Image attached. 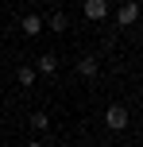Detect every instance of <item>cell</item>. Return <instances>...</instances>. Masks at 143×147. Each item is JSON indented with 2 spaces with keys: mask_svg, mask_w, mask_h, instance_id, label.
Here are the masks:
<instances>
[{
  "mask_svg": "<svg viewBox=\"0 0 143 147\" xmlns=\"http://www.w3.org/2000/svg\"><path fill=\"white\" fill-rule=\"evenodd\" d=\"M108 16V0H85V20H105Z\"/></svg>",
  "mask_w": 143,
  "mask_h": 147,
  "instance_id": "obj_4",
  "label": "cell"
},
{
  "mask_svg": "<svg viewBox=\"0 0 143 147\" xmlns=\"http://www.w3.org/2000/svg\"><path fill=\"white\" fill-rule=\"evenodd\" d=\"M31 128H39V132H46V128H50V116H46V112H35V116H31Z\"/></svg>",
  "mask_w": 143,
  "mask_h": 147,
  "instance_id": "obj_9",
  "label": "cell"
},
{
  "mask_svg": "<svg viewBox=\"0 0 143 147\" xmlns=\"http://www.w3.org/2000/svg\"><path fill=\"white\" fill-rule=\"evenodd\" d=\"M77 74H81V78H97V74H101L97 54H81V58H77Z\"/></svg>",
  "mask_w": 143,
  "mask_h": 147,
  "instance_id": "obj_3",
  "label": "cell"
},
{
  "mask_svg": "<svg viewBox=\"0 0 143 147\" xmlns=\"http://www.w3.org/2000/svg\"><path fill=\"white\" fill-rule=\"evenodd\" d=\"M35 66H39V74H54L58 70V54H39Z\"/></svg>",
  "mask_w": 143,
  "mask_h": 147,
  "instance_id": "obj_7",
  "label": "cell"
},
{
  "mask_svg": "<svg viewBox=\"0 0 143 147\" xmlns=\"http://www.w3.org/2000/svg\"><path fill=\"white\" fill-rule=\"evenodd\" d=\"M105 124L112 128V132H124V128L132 124V116H128V109H124V105H108V112H105Z\"/></svg>",
  "mask_w": 143,
  "mask_h": 147,
  "instance_id": "obj_1",
  "label": "cell"
},
{
  "mask_svg": "<svg viewBox=\"0 0 143 147\" xmlns=\"http://www.w3.org/2000/svg\"><path fill=\"white\" fill-rule=\"evenodd\" d=\"M23 147H46V143H39V140H31V143H23Z\"/></svg>",
  "mask_w": 143,
  "mask_h": 147,
  "instance_id": "obj_10",
  "label": "cell"
},
{
  "mask_svg": "<svg viewBox=\"0 0 143 147\" xmlns=\"http://www.w3.org/2000/svg\"><path fill=\"white\" fill-rule=\"evenodd\" d=\"M19 27H23V35H39V31H43V16H35V12H27L19 20Z\"/></svg>",
  "mask_w": 143,
  "mask_h": 147,
  "instance_id": "obj_5",
  "label": "cell"
},
{
  "mask_svg": "<svg viewBox=\"0 0 143 147\" xmlns=\"http://www.w3.org/2000/svg\"><path fill=\"white\" fill-rule=\"evenodd\" d=\"M15 81H19V85H35V70H31V66H19V70H15Z\"/></svg>",
  "mask_w": 143,
  "mask_h": 147,
  "instance_id": "obj_8",
  "label": "cell"
},
{
  "mask_svg": "<svg viewBox=\"0 0 143 147\" xmlns=\"http://www.w3.org/2000/svg\"><path fill=\"white\" fill-rule=\"evenodd\" d=\"M43 27H50V31H54V35H62V31H66V27H70V20H66V16H62V12H54V16H50V20H43Z\"/></svg>",
  "mask_w": 143,
  "mask_h": 147,
  "instance_id": "obj_6",
  "label": "cell"
},
{
  "mask_svg": "<svg viewBox=\"0 0 143 147\" xmlns=\"http://www.w3.org/2000/svg\"><path fill=\"white\" fill-rule=\"evenodd\" d=\"M136 20H139V4H136V0L120 4V12H116V27H132Z\"/></svg>",
  "mask_w": 143,
  "mask_h": 147,
  "instance_id": "obj_2",
  "label": "cell"
}]
</instances>
